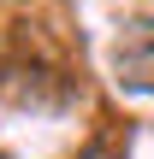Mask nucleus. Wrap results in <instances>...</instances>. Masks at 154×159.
Masks as SVG:
<instances>
[{"mask_svg":"<svg viewBox=\"0 0 154 159\" xmlns=\"http://www.w3.org/2000/svg\"><path fill=\"white\" fill-rule=\"evenodd\" d=\"M77 159H113V148H101V142H95V148H83Z\"/></svg>","mask_w":154,"mask_h":159,"instance_id":"2","label":"nucleus"},{"mask_svg":"<svg viewBox=\"0 0 154 159\" xmlns=\"http://www.w3.org/2000/svg\"><path fill=\"white\" fill-rule=\"evenodd\" d=\"M113 77L119 89L154 94V18H131L113 35Z\"/></svg>","mask_w":154,"mask_h":159,"instance_id":"1","label":"nucleus"}]
</instances>
